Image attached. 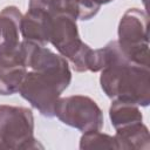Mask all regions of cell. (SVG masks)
<instances>
[{
  "mask_svg": "<svg viewBox=\"0 0 150 150\" xmlns=\"http://www.w3.org/2000/svg\"><path fill=\"white\" fill-rule=\"evenodd\" d=\"M139 105L122 101V100H112L111 105L109 108V117L111 124L115 129L138 123L143 121V115L138 108Z\"/></svg>",
  "mask_w": 150,
  "mask_h": 150,
  "instance_id": "11",
  "label": "cell"
},
{
  "mask_svg": "<svg viewBox=\"0 0 150 150\" xmlns=\"http://www.w3.org/2000/svg\"><path fill=\"white\" fill-rule=\"evenodd\" d=\"M26 73L21 42L0 47V95L19 93Z\"/></svg>",
  "mask_w": 150,
  "mask_h": 150,
  "instance_id": "7",
  "label": "cell"
},
{
  "mask_svg": "<svg viewBox=\"0 0 150 150\" xmlns=\"http://www.w3.org/2000/svg\"><path fill=\"white\" fill-rule=\"evenodd\" d=\"M110 1H112V0H98V2H100L101 5H103V4H108V2H110Z\"/></svg>",
  "mask_w": 150,
  "mask_h": 150,
  "instance_id": "15",
  "label": "cell"
},
{
  "mask_svg": "<svg viewBox=\"0 0 150 150\" xmlns=\"http://www.w3.org/2000/svg\"><path fill=\"white\" fill-rule=\"evenodd\" d=\"M54 115L66 125L82 132L101 130L103 127V114L97 103L83 95L60 97L55 104Z\"/></svg>",
  "mask_w": 150,
  "mask_h": 150,
  "instance_id": "6",
  "label": "cell"
},
{
  "mask_svg": "<svg viewBox=\"0 0 150 150\" xmlns=\"http://www.w3.org/2000/svg\"><path fill=\"white\" fill-rule=\"evenodd\" d=\"M22 14L15 6H7L0 12V47L20 43Z\"/></svg>",
  "mask_w": 150,
  "mask_h": 150,
  "instance_id": "10",
  "label": "cell"
},
{
  "mask_svg": "<svg viewBox=\"0 0 150 150\" xmlns=\"http://www.w3.org/2000/svg\"><path fill=\"white\" fill-rule=\"evenodd\" d=\"M107 62L101 70L100 84L111 100H122L146 107L150 103V67L130 62L117 41L104 47Z\"/></svg>",
  "mask_w": 150,
  "mask_h": 150,
  "instance_id": "1",
  "label": "cell"
},
{
  "mask_svg": "<svg viewBox=\"0 0 150 150\" xmlns=\"http://www.w3.org/2000/svg\"><path fill=\"white\" fill-rule=\"evenodd\" d=\"M149 19L138 8L128 9L118 23L117 43L123 55L132 63L150 67L149 62Z\"/></svg>",
  "mask_w": 150,
  "mask_h": 150,
  "instance_id": "5",
  "label": "cell"
},
{
  "mask_svg": "<svg viewBox=\"0 0 150 150\" xmlns=\"http://www.w3.org/2000/svg\"><path fill=\"white\" fill-rule=\"evenodd\" d=\"M29 8L43 11L48 15L69 14L77 20L74 0H29Z\"/></svg>",
  "mask_w": 150,
  "mask_h": 150,
  "instance_id": "12",
  "label": "cell"
},
{
  "mask_svg": "<svg viewBox=\"0 0 150 150\" xmlns=\"http://www.w3.org/2000/svg\"><path fill=\"white\" fill-rule=\"evenodd\" d=\"M34 150L43 145L34 137V116L30 109L0 105V150Z\"/></svg>",
  "mask_w": 150,
  "mask_h": 150,
  "instance_id": "3",
  "label": "cell"
},
{
  "mask_svg": "<svg viewBox=\"0 0 150 150\" xmlns=\"http://www.w3.org/2000/svg\"><path fill=\"white\" fill-rule=\"evenodd\" d=\"M70 81L71 71L68 62L46 69H30L22 80L19 94L41 115L54 117L55 104Z\"/></svg>",
  "mask_w": 150,
  "mask_h": 150,
  "instance_id": "2",
  "label": "cell"
},
{
  "mask_svg": "<svg viewBox=\"0 0 150 150\" xmlns=\"http://www.w3.org/2000/svg\"><path fill=\"white\" fill-rule=\"evenodd\" d=\"M80 149L93 150V149H116V142L114 136L103 134L100 130L86 131L80 138Z\"/></svg>",
  "mask_w": 150,
  "mask_h": 150,
  "instance_id": "13",
  "label": "cell"
},
{
  "mask_svg": "<svg viewBox=\"0 0 150 150\" xmlns=\"http://www.w3.org/2000/svg\"><path fill=\"white\" fill-rule=\"evenodd\" d=\"M49 18L50 15H48L43 11L28 8L27 13L22 15L20 26V33L23 40L47 46Z\"/></svg>",
  "mask_w": 150,
  "mask_h": 150,
  "instance_id": "8",
  "label": "cell"
},
{
  "mask_svg": "<svg viewBox=\"0 0 150 150\" xmlns=\"http://www.w3.org/2000/svg\"><path fill=\"white\" fill-rule=\"evenodd\" d=\"M48 43L71 63L75 71H87V57L91 48L81 40L74 16L55 14L49 18Z\"/></svg>",
  "mask_w": 150,
  "mask_h": 150,
  "instance_id": "4",
  "label": "cell"
},
{
  "mask_svg": "<svg viewBox=\"0 0 150 150\" xmlns=\"http://www.w3.org/2000/svg\"><path fill=\"white\" fill-rule=\"evenodd\" d=\"M74 1H75L79 20H89L94 18L98 13L102 6L98 2V0H74Z\"/></svg>",
  "mask_w": 150,
  "mask_h": 150,
  "instance_id": "14",
  "label": "cell"
},
{
  "mask_svg": "<svg viewBox=\"0 0 150 150\" xmlns=\"http://www.w3.org/2000/svg\"><path fill=\"white\" fill-rule=\"evenodd\" d=\"M117 149L122 150H148L150 148L149 130L142 122L129 124L116 129L114 136Z\"/></svg>",
  "mask_w": 150,
  "mask_h": 150,
  "instance_id": "9",
  "label": "cell"
}]
</instances>
